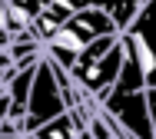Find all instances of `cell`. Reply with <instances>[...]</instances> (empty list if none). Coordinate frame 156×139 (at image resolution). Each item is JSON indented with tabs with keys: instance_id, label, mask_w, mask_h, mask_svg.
Returning <instances> with one entry per match:
<instances>
[{
	"instance_id": "obj_1",
	"label": "cell",
	"mask_w": 156,
	"mask_h": 139,
	"mask_svg": "<svg viewBox=\"0 0 156 139\" xmlns=\"http://www.w3.org/2000/svg\"><path fill=\"white\" fill-rule=\"evenodd\" d=\"M103 109L110 119H116L136 139H156L153 109H150V83H146V73L136 56L126 53V66L120 80L113 83V90L103 96Z\"/></svg>"
},
{
	"instance_id": "obj_2",
	"label": "cell",
	"mask_w": 156,
	"mask_h": 139,
	"mask_svg": "<svg viewBox=\"0 0 156 139\" xmlns=\"http://www.w3.org/2000/svg\"><path fill=\"white\" fill-rule=\"evenodd\" d=\"M126 66V43L120 33L113 36H100L93 40L83 53H80V60L73 63L70 70V76H73V83L83 90V93H90L96 96L100 103H103V96L113 90V83L120 80V73Z\"/></svg>"
},
{
	"instance_id": "obj_3",
	"label": "cell",
	"mask_w": 156,
	"mask_h": 139,
	"mask_svg": "<svg viewBox=\"0 0 156 139\" xmlns=\"http://www.w3.org/2000/svg\"><path fill=\"white\" fill-rule=\"evenodd\" d=\"M113 33H120V27H116V20H113L106 10H100V7H80L60 30H57V36L43 43V50H47V56H50L53 63L73 70V63L80 60V53H83L93 40L113 36Z\"/></svg>"
},
{
	"instance_id": "obj_4",
	"label": "cell",
	"mask_w": 156,
	"mask_h": 139,
	"mask_svg": "<svg viewBox=\"0 0 156 139\" xmlns=\"http://www.w3.org/2000/svg\"><path fill=\"white\" fill-rule=\"evenodd\" d=\"M70 113V100H66V90H63L60 76H57V66L53 60L43 53L40 66H37V80H33V90H30V106H27V136L43 129L47 123H53L57 116Z\"/></svg>"
},
{
	"instance_id": "obj_5",
	"label": "cell",
	"mask_w": 156,
	"mask_h": 139,
	"mask_svg": "<svg viewBox=\"0 0 156 139\" xmlns=\"http://www.w3.org/2000/svg\"><path fill=\"white\" fill-rule=\"evenodd\" d=\"M120 36L126 43V53L140 60V66L146 73V83L156 90V0L143 3V10L136 13V20Z\"/></svg>"
},
{
	"instance_id": "obj_6",
	"label": "cell",
	"mask_w": 156,
	"mask_h": 139,
	"mask_svg": "<svg viewBox=\"0 0 156 139\" xmlns=\"http://www.w3.org/2000/svg\"><path fill=\"white\" fill-rule=\"evenodd\" d=\"M143 3H146V0H90V7H100V10H106V13L116 20L120 33H123L126 27L136 20V13L143 10Z\"/></svg>"
},
{
	"instance_id": "obj_7",
	"label": "cell",
	"mask_w": 156,
	"mask_h": 139,
	"mask_svg": "<svg viewBox=\"0 0 156 139\" xmlns=\"http://www.w3.org/2000/svg\"><path fill=\"white\" fill-rule=\"evenodd\" d=\"M10 43H13V36L7 33V27H3V23H0V50H7V46H10Z\"/></svg>"
},
{
	"instance_id": "obj_8",
	"label": "cell",
	"mask_w": 156,
	"mask_h": 139,
	"mask_svg": "<svg viewBox=\"0 0 156 139\" xmlns=\"http://www.w3.org/2000/svg\"><path fill=\"white\" fill-rule=\"evenodd\" d=\"M150 109H153V129H156V90L150 86Z\"/></svg>"
},
{
	"instance_id": "obj_9",
	"label": "cell",
	"mask_w": 156,
	"mask_h": 139,
	"mask_svg": "<svg viewBox=\"0 0 156 139\" xmlns=\"http://www.w3.org/2000/svg\"><path fill=\"white\" fill-rule=\"evenodd\" d=\"M70 3H73L76 10H80V7H90V0H70Z\"/></svg>"
}]
</instances>
